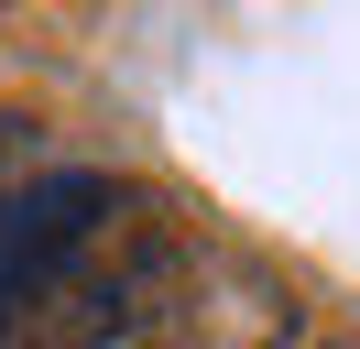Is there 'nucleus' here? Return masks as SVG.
<instances>
[{
	"mask_svg": "<svg viewBox=\"0 0 360 349\" xmlns=\"http://www.w3.org/2000/svg\"><path fill=\"white\" fill-rule=\"evenodd\" d=\"M120 229V186L110 174H33L0 208V349L22 338V317L44 295H66Z\"/></svg>",
	"mask_w": 360,
	"mask_h": 349,
	"instance_id": "nucleus-1",
	"label": "nucleus"
},
{
	"mask_svg": "<svg viewBox=\"0 0 360 349\" xmlns=\"http://www.w3.org/2000/svg\"><path fill=\"white\" fill-rule=\"evenodd\" d=\"M33 174H44V164H33V131H22V120H0V208L22 196Z\"/></svg>",
	"mask_w": 360,
	"mask_h": 349,
	"instance_id": "nucleus-2",
	"label": "nucleus"
}]
</instances>
